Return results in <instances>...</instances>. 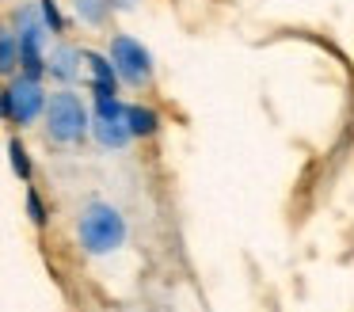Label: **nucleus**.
Wrapping results in <instances>:
<instances>
[{
  "mask_svg": "<svg viewBox=\"0 0 354 312\" xmlns=\"http://www.w3.org/2000/svg\"><path fill=\"white\" fill-rule=\"evenodd\" d=\"M80 68H84V50H77L69 42H57L54 50H46V76H54L62 88H69L77 80Z\"/></svg>",
  "mask_w": 354,
  "mask_h": 312,
  "instance_id": "423d86ee",
  "label": "nucleus"
},
{
  "mask_svg": "<svg viewBox=\"0 0 354 312\" xmlns=\"http://www.w3.org/2000/svg\"><path fill=\"white\" fill-rule=\"evenodd\" d=\"M73 12H77L80 23H88V27H107L111 23V0H73Z\"/></svg>",
  "mask_w": 354,
  "mask_h": 312,
  "instance_id": "9d476101",
  "label": "nucleus"
},
{
  "mask_svg": "<svg viewBox=\"0 0 354 312\" xmlns=\"http://www.w3.org/2000/svg\"><path fill=\"white\" fill-rule=\"evenodd\" d=\"M141 0H111V12H133Z\"/></svg>",
  "mask_w": 354,
  "mask_h": 312,
  "instance_id": "ddd939ff",
  "label": "nucleus"
},
{
  "mask_svg": "<svg viewBox=\"0 0 354 312\" xmlns=\"http://www.w3.org/2000/svg\"><path fill=\"white\" fill-rule=\"evenodd\" d=\"M88 126H92V111L80 99V91L73 88H57L46 91V107H42V129H46V141L54 145H80L88 137Z\"/></svg>",
  "mask_w": 354,
  "mask_h": 312,
  "instance_id": "f03ea898",
  "label": "nucleus"
},
{
  "mask_svg": "<svg viewBox=\"0 0 354 312\" xmlns=\"http://www.w3.org/2000/svg\"><path fill=\"white\" fill-rule=\"evenodd\" d=\"M126 126H130L133 141H149V137L160 134L164 118H160V111L149 107V103H126Z\"/></svg>",
  "mask_w": 354,
  "mask_h": 312,
  "instance_id": "6e6552de",
  "label": "nucleus"
},
{
  "mask_svg": "<svg viewBox=\"0 0 354 312\" xmlns=\"http://www.w3.org/2000/svg\"><path fill=\"white\" fill-rule=\"evenodd\" d=\"M84 68H88V88H92V95L95 99H111V95H118V76H115V68H111V61H107V53H95V50H84Z\"/></svg>",
  "mask_w": 354,
  "mask_h": 312,
  "instance_id": "0eeeda50",
  "label": "nucleus"
},
{
  "mask_svg": "<svg viewBox=\"0 0 354 312\" xmlns=\"http://www.w3.org/2000/svg\"><path fill=\"white\" fill-rule=\"evenodd\" d=\"M126 236H130V228H126V217L118 205L103 202V198H92V202L80 210L77 217V244L84 255L92 259H103V255H115V251H122Z\"/></svg>",
  "mask_w": 354,
  "mask_h": 312,
  "instance_id": "f257e3e1",
  "label": "nucleus"
},
{
  "mask_svg": "<svg viewBox=\"0 0 354 312\" xmlns=\"http://www.w3.org/2000/svg\"><path fill=\"white\" fill-rule=\"evenodd\" d=\"M19 73V38L8 27V19H0V80Z\"/></svg>",
  "mask_w": 354,
  "mask_h": 312,
  "instance_id": "1a4fd4ad",
  "label": "nucleus"
},
{
  "mask_svg": "<svg viewBox=\"0 0 354 312\" xmlns=\"http://www.w3.org/2000/svg\"><path fill=\"white\" fill-rule=\"evenodd\" d=\"M88 134L95 137V145L107 152H122L126 145L133 141L130 137V126H126V103L118 95L111 99H95L92 107V126H88Z\"/></svg>",
  "mask_w": 354,
  "mask_h": 312,
  "instance_id": "39448f33",
  "label": "nucleus"
},
{
  "mask_svg": "<svg viewBox=\"0 0 354 312\" xmlns=\"http://www.w3.org/2000/svg\"><path fill=\"white\" fill-rule=\"evenodd\" d=\"M42 107H46V88L35 76H8L0 84V122H12V126L27 129L42 118Z\"/></svg>",
  "mask_w": 354,
  "mask_h": 312,
  "instance_id": "7ed1b4c3",
  "label": "nucleus"
},
{
  "mask_svg": "<svg viewBox=\"0 0 354 312\" xmlns=\"http://www.w3.org/2000/svg\"><path fill=\"white\" fill-rule=\"evenodd\" d=\"M107 61H111V68H115L118 84H126V88H149L153 76H156V61H153V53H149V46L133 35L111 38Z\"/></svg>",
  "mask_w": 354,
  "mask_h": 312,
  "instance_id": "20e7f679",
  "label": "nucleus"
},
{
  "mask_svg": "<svg viewBox=\"0 0 354 312\" xmlns=\"http://www.w3.org/2000/svg\"><path fill=\"white\" fill-rule=\"evenodd\" d=\"M8 160H12V172H16L24 183H31L35 164H31V156H27V149H24V141H19V137H12V141H8Z\"/></svg>",
  "mask_w": 354,
  "mask_h": 312,
  "instance_id": "9b49d317",
  "label": "nucleus"
},
{
  "mask_svg": "<svg viewBox=\"0 0 354 312\" xmlns=\"http://www.w3.org/2000/svg\"><path fill=\"white\" fill-rule=\"evenodd\" d=\"M27 217H31L35 228H46L50 225V210H46V202H42V194L35 187H27Z\"/></svg>",
  "mask_w": 354,
  "mask_h": 312,
  "instance_id": "f8f14e48",
  "label": "nucleus"
}]
</instances>
